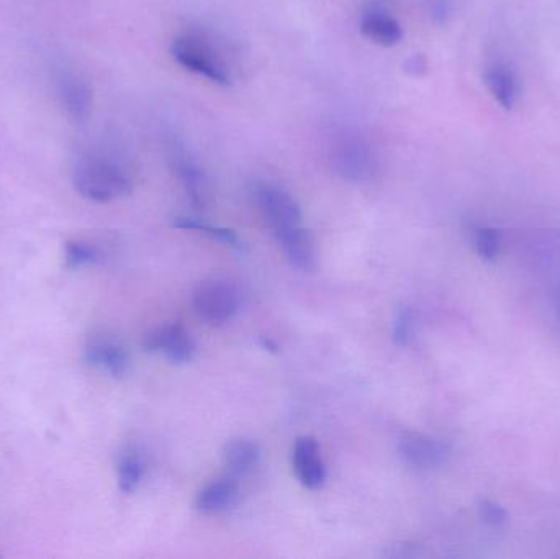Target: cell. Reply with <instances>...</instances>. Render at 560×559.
Segmentation results:
<instances>
[{"label":"cell","mask_w":560,"mask_h":559,"mask_svg":"<svg viewBox=\"0 0 560 559\" xmlns=\"http://www.w3.org/2000/svg\"><path fill=\"white\" fill-rule=\"evenodd\" d=\"M73 182L82 197L100 204L127 197L133 189L127 171L107 158L82 160L74 169Z\"/></svg>","instance_id":"cell-1"},{"label":"cell","mask_w":560,"mask_h":559,"mask_svg":"<svg viewBox=\"0 0 560 559\" xmlns=\"http://www.w3.org/2000/svg\"><path fill=\"white\" fill-rule=\"evenodd\" d=\"M171 55L177 64L190 73L204 76L218 86H231V71L215 46L194 35H182L172 41Z\"/></svg>","instance_id":"cell-2"},{"label":"cell","mask_w":560,"mask_h":559,"mask_svg":"<svg viewBox=\"0 0 560 559\" xmlns=\"http://www.w3.org/2000/svg\"><path fill=\"white\" fill-rule=\"evenodd\" d=\"M240 292L231 282L210 279L200 284L192 296V307L197 317L208 325L230 322L240 310Z\"/></svg>","instance_id":"cell-3"},{"label":"cell","mask_w":560,"mask_h":559,"mask_svg":"<svg viewBox=\"0 0 560 559\" xmlns=\"http://www.w3.org/2000/svg\"><path fill=\"white\" fill-rule=\"evenodd\" d=\"M251 196L256 209L274 235L295 225H302V210L297 200L284 189L272 184H256Z\"/></svg>","instance_id":"cell-4"},{"label":"cell","mask_w":560,"mask_h":559,"mask_svg":"<svg viewBox=\"0 0 560 559\" xmlns=\"http://www.w3.org/2000/svg\"><path fill=\"white\" fill-rule=\"evenodd\" d=\"M333 166L339 176L351 182H367L377 174L374 151L361 138L341 140L333 153Z\"/></svg>","instance_id":"cell-5"},{"label":"cell","mask_w":560,"mask_h":559,"mask_svg":"<svg viewBox=\"0 0 560 559\" xmlns=\"http://www.w3.org/2000/svg\"><path fill=\"white\" fill-rule=\"evenodd\" d=\"M398 453L410 468L428 471L443 466L449 460L451 446L423 433H407L398 441Z\"/></svg>","instance_id":"cell-6"},{"label":"cell","mask_w":560,"mask_h":559,"mask_svg":"<svg viewBox=\"0 0 560 559\" xmlns=\"http://www.w3.org/2000/svg\"><path fill=\"white\" fill-rule=\"evenodd\" d=\"M143 348L148 353H163L172 363L184 364L195 355V341L186 328L174 323L154 328L143 337Z\"/></svg>","instance_id":"cell-7"},{"label":"cell","mask_w":560,"mask_h":559,"mask_svg":"<svg viewBox=\"0 0 560 559\" xmlns=\"http://www.w3.org/2000/svg\"><path fill=\"white\" fill-rule=\"evenodd\" d=\"M171 164L195 209H207L212 202V186L204 169L187 155L186 150L176 146L172 148Z\"/></svg>","instance_id":"cell-8"},{"label":"cell","mask_w":560,"mask_h":559,"mask_svg":"<svg viewBox=\"0 0 560 559\" xmlns=\"http://www.w3.org/2000/svg\"><path fill=\"white\" fill-rule=\"evenodd\" d=\"M84 360L94 368L109 373L113 378H122L130 368L127 348L120 341L104 335L87 340L84 346Z\"/></svg>","instance_id":"cell-9"},{"label":"cell","mask_w":560,"mask_h":559,"mask_svg":"<svg viewBox=\"0 0 560 559\" xmlns=\"http://www.w3.org/2000/svg\"><path fill=\"white\" fill-rule=\"evenodd\" d=\"M295 474L300 484L307 489H318L323 486L326 478L325 461L321 458L318 441L312 437H300L295 441L294 453Z\"/></svg>","instance_id":"cell-10"},{"label":"cell","mask_w":560,"mask_h":559,"mask_svg":"<svg viewBox=\"0 0 560 559\" xmlns=\"http://www.w3.org/2000/svg\"><path fill=\"white\" fill-rule=\"evenodd\" d=\"M58 92L63 109L73 123H84L92 109V91L84 79L73 73H63L58 79Z\"/></svg>","instance_id":"cell-11"},{"label":"cell","mask_w":560,"mask_h":559,"mask_svg":"<svg viewBox=\"0 0 560 559\" xmlns=\"http://www.w3.org/2000/svg\"><path fill=\"white\" fill-rule=\"evenodd\" d=\"M276 238L292 266L302 271L315 269L317 250H315L312 233L308 232L307 228L303 225H295L276 233Z\"/></svg>","instance_id":"cell-12"},{"label":"cell","mask_w":560,"mask_h":559,"mask_svg":"<svg viewBox=\"0 0 560 559\" xmlns=\"http://www.w3.org/2000/svg\"><path fill=\"white\" fill-rule=\"evenodd\" d=\"M240 484L233 476L215 479L197 494L195 507L202 514H220L238 502Z\"/></svg>","instance_id":"cell-13"},{"label":"cell","mask_w":560,"mask_h":559,"mask_svg":"<svg viewBox=\"0 0 560 559\" xmlns=\"http://www.w3.org/2000/svg\"><path fill=\"white\" fill-rule=\"evenodd\" d=\"M361 33L375 45L392 48L403 38V28L398 20L384 10L371 9L364 12L361 19Z\"/></svg>","instance_id":"cell-14"},{"label":"cell","mask_w":560,"mask_h":559,"mask_svg":"<svg viewBox=\"0 0 560 559\" xmlns=\"http://www.w3.org/2000/svg\"><path fill=\"white\" fill-rule=\"evenodd\" d=\"M485 86L492 94L493 99L502 105L505 110L515 109L518 100V78L515 71L508 64L495 63L488 66L484 74Z\"/></svg>","instance_id":"cell-15"},{"label":"cell","mask_w":560,"mask_h":559,"mask_svg":"<svg viewBox=\"0 0 560 559\" xmlns=\"http://www.w3.org/2000/svg\"><path fill=\"white\" fill-rule=\"evenodd\" d=\"M261 451L254 441L248 438H233L223 450V463L233 478L251 473L258 466Z\"/></svg>","instance_id":"cell-16"},{"label":"cell","mask_w":560,"mask_h":559,"mask_svg":"<svg viewBox=\"0 0 560 559\" xmlns=\"http://www.w3.org/2000/svg\"><path fill=\"white\" fill-rule=\"evenodd\" d=\"M145 476V463L135 451H125L117 461V479L120 491L135 492Z\"/></svg>","instance_id":"cell-17"},{"label":"cell","mask_w":560,"mask_h":559,"mask_svg":"<svg viewBox=\"0 0 560 559\" xmlns=\"http://www.w3.org/2000/svg\"><path fill=\"white\" fill-rule=\"evenodd\" d=\"M104 260L99 246L87 240H68L64 245V264L68 269H81Z\"/></svg>","instance_id":"cell-18"},{"label":"cell","mask_w":560,"mask_h":559,"mask_svg":"<svg viewBox=\"0 0 560 559\" xmlns=\"http://www.w3.org/2000/svg\"><path fill=\"white\" fill-rule=\"evenodd\" d=\"M174 227L204 233L213 240L222 241L225 245L233 246V248H243V241L230 228L218 227V225H212V223L195 219V217H176Z\"/></svg>","instance_id":"cell-19"},{"label":"cell","mask_w":560,"mask_h":559,"mask_svg":"<svg viewBox=\"0 0 560 559\" xmlns=\"http://www.w3.org/2000/svg\"><path fill=\"white\" fill-rule=\"evenodd\" d=\"M475 248L480 258L485 261L497 260L500 248H502V237L495 228H480L475 233Z\"/></svg>","instance_id":"cell-20"},{"label":"cell","mask_w":560,"mask_h":559,"mask_svg":"<svg viewBox=\"0 0 560 559\" xmlns=\"http://www.w3.org/2000/svg\"><path fill=\"white\" fill-rule=\"evenodd\" d=\"M479 515L487 527L495 528V530L506 527V523H508L506 510L503 509L502 505L493 502V500H482L480 502Z\"/></svg>","instance_id":"cell-21"},{"label":"cell","mask_w":560,"mask_h":559,"mask_svg":"<svg viewBox=\"0 0 560 559\" xmlns=\"http://www.w3.org/2000/svg\"><path fill=\"white\" fill-rule=\"evenodd\" d=\"M413 335H415V317L410 310H402L393 325V340L397 345L405 346L410 343Z\"/></svg>","instance_id":"cell-22"},{"label":"cell","mask_w":560,"mask_h":559,"mask_svg":"<svg viewBox=\"0 0 560 559\" xmlns=\"http://www.w3.org/2000/svg\"><path fill=\"white\" fill-rule=\"evenodd\" d=\"M426 60L421 55L413 56L410 60L407 61L405 64V69H407L408 74L411 76H423L426 73Z\"/></svg>","instance_id":"cell-23"},{"label":"cell","mask_w":560,"mask_h":559,"mask_svg":"<svg viewBox=\"0 0 560 559\" xmlns=\"http://www.w3.org/2000/svg\"><path fill=\"white\" fill-rule=\"evenodd\" d=\"M392 553H387L393 558H413V556H418V551H413V545H397L393 546Z\"/></svg>","instance_id":"cell-24"}]
</instances>
